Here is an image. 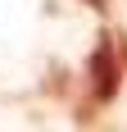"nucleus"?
Returning a JSON list of instances; mask_svg holds the SVG:
<instances>
[{"label": "nucleus", "mask_w": 127, "mask_h": 132, "mask_svg": "<svg viewBox=\"0 0 127 132\" xmlns=\"http://www.w3.org/2000/svg\"><path fill=\"white\" fill-rule=\"evenodd\" d=\"M123 59H118V41L114 37H100V46L91 50V100L95 105H109L123 87Z\"/></svg>", "instance_id": "obj_1"}, {"label": "nucleus", "mask_w": 127, "mask_h": 132, "mask_svg": "<svg viewBox=\"0 0 127 132\" xmlns=\"http://www.w3.org/2000/svg\"><path fill=\"white\" fill-rule=\"evenodd\" d=\"M86 9H95V14H109V0H82Z\"/></svg>", "instance_id": "obj_2"}]
</instances>
